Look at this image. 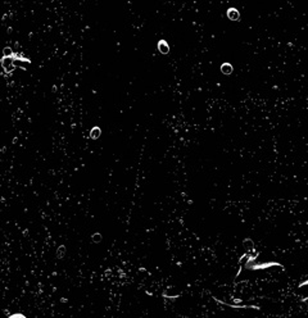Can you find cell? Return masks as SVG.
I'll use <instances>...</instances> for the list:
<instances>
[{
	"label": "cell",
	"instance_id": "cell-1",
	"mask_svg": "<svg viewBox=\"0 0 308 318\" xmlns=\"http://www.w3.org/2000/svg\"><path fill=\"white\" fill-rule=\"evenodd\" d=\"M227 18L231 21H239L240 19V13L236 8H228L227 9Z\"/></svg>",
	"mask_w": 308,
	"mask_h": 318
},
{
	"label": "cell",
	"instance_id": "cell-2",
	"mask_svg": "<svg viewBox=\"0 0 308 318\" xmlns=\"http://www.w3.org/2000/svg\"><path fill=\"white\" fill-rule=\"evenodd\" d=\"M158 49H159V52L162 54H168V52H170V46H168V44L164 40H161L158 42Z\"/></svg>",
	"mask_w": 308,
	"mask_h": 318
},
{
	"label": "cell",
	"instance_id": "cell-3",
	"mask_svg": "<svg viewBox=\"0 0 308 318\" xmlns=\"http://www.w3.org/2000/svg\"><path fill=\"white\" fill-rule=\"evenodd\" d=\"M232 69H234V68H232V66H231L230 63H224V64L221 66V72H222L224 75H231V73H232Z\"/></svg>",
	"mask_w": 308,
	"mask_h": 318
},
{
	"label": "cell",
	"instance_id": "cell-4",
	"mask_svg": "<svg viewBox=\"0 0 308 318\" xmlns=\"http://www.w3.org/2000/svg\"><path fill=\"white\" fill-rule=\"evenodd\" d=\"M99 135H100V128H99V127H94V128L91 130V132H90L91 139H98Z\"/></svg>",
	"mask_w": 308,
	"mask_h": 318
},
{
	"label": "cell",
	"instance_id": "cell-5",
	"mask_svg": "<svg viewBox=\"0 0 308 318\" xmlns=\"http://www.w3.org/2000/svg\"><path fill=\"white\" fill-rule=\"evenodd\" d=\"M8 318H26L23 314H21V313H14V314H12L10 317H8Z\"/></svg>",
	"mask_w": 308,
	"mask_h": 318
}]
</instances>
